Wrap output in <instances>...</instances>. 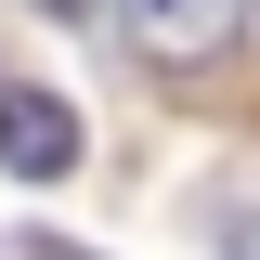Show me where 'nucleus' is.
Masks as SVG:
<instances>
[{
    "mask_svg": "<svg viewBox=\"0 0 260 260\" xmlns=\"http://www.w3.org/2000/svg\"><path fill=\"white\" fill-rule=\"evenodd\" d=\"M208 260H260V208H221V234H208Z\"/></svg>",
    "mask_w": 260,
    "mask_h": 260,
    "instance_id": "7ed1b4c3",
    "label": "nucleus"
},
{
    "mask_svg": "<svg viewBox=\"0 0 260 260\" xmlns=\"http://www.w3.org/2000/svg\"><path fill=\"white\" fill-rule=\"evenodd\" d=\"M0 169L13 182H65L78 169V104L65 91H0Z\"/></svg>",
    "mask_w": 260,
    "mask_h": 260,
    "instance_id": "f03ea898",
    "label": "nucleus"
},
{
    "mask_svg": "<svg viewBox=\"0 0 260 260\" xmlns=\"http://www.w3.org/2000/svg\"><path fill=\"white\" fill-rule=\"evenodd\" d=\"M117 26H130V52H156V65H221L260 26V0H117Z\"/></svg>",
    "mask_w": 260,
    "mask_h": 260,
    "instance_id": "f257e3e1",
    "label": "nucleus"
},
{
    "mask_svg": "<svg viewBox=\"0 0 260 260\" xmlns=\"http://www.w3.org/2000/svg\"><path fill=\"white\" fill-rule=\"evenodd\" d=\"M26 260H91V247H65V234H26Z\"/></svg>",
    "mask_w": 260,
    "mask_h": 260,
    "instance_id": "20e7f679",
    "label": "nucleus"
},
{
    "mask_svg": "<svg viewBox=\"0 0 260 260\" xmlns=\"http://www.w3.org/2000/svg\"><path fill=\"white\" fill-rule=\"evenodd\" d=\"M52 13H91V0H52Z\"/></svg>",
    "mask_w": 260,
    "mask_h": 260,
    "instance_id": "39448f33",
    "label": "nucleus"
}]
</instances>
